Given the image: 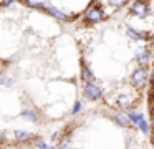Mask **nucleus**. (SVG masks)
I'll return each instance as SVG.
<instances>
[{"mask_svg": "<svg viewBox=\"0 0 154 149\" xmlns=\"http://www.w3.org/2000/svg\"><path fill=\"white\" fill-rule=\"evenodd\" d=\"M17 2L32 10L47 13L57 22L70 23L75 22L78 17H83L85 12L96 0H17Z\"/></svg>", "mask_w": 154, "mask_h": 149, "instance_id": "f257e3e1", "label": "nucleus"}, {"mask_svg": "<svg viewBox=\"0 0 154 149\" xmlns=\"http://www.w3.org/2000/svg\"><path fill=\"white\" fill-rule=\"evenodd\" d=\"M147 79H149V71H147V68L143 66V65L137 66V68L133 71V76H131V83H133V86L137 88V89L144 88L146 83H147Z\"/></svg>", "mask_w": 154, "mask_h": 149, "instance_id": "f03ea898", "label": "nucleus"}, {"mask_svg": "<svg viewBox=\"0 0 154 149\" xmlns=\"http://www.w3.org/2000/svg\"><path fill=\"white\" fill-rule=\"evenodd\" d=\"M85 98L90 99V101H100L103 98V89L100 85H96L94 81L85 83Z\"/></svg>", "mask_w": 154, "mask_h": 149, "instance_id": "7ed1b4c3", "label": "nucleus"}, {"mask_svg": "<svg viewBox=\"0 0 154 149\" xmlns=\"http://www.w3.org/2000/svg\"><path fill=\"white\" fill-rule=\"evenodd\" d=\"M134 58H136V61L139 63V65L146 66L147 63L151 61V58H152V50L149 48V46H143V48H137L136 53H134Z\"/></svg>", "mask_w": 154, "mask_h": 149, "instance_id": "20e7f679", "label": "nucleus"}, {"mask_svg": "<svg viewBox=\"0 0 154 149\" xmlns=\"http://www.w3.org/2000/svg\"><path fill=\"white\" fill-rule=\"evenodd\" d=\"M14 138H15V142H18V144H27V142L33 138V134L28 132V131H23V129H17V131L14 132Z\"/></svg>", "mask_w": 154, "mask_h": 149, "instance_id": "39448f33", "label": "nucleus"}, {"mask_svg": "<svg viewBox=\"0 0 154 149\" xmlns=\"http://www.w3.org/2000/svg\"><path fill=\"white\" fill-rule=\"evenodd\" d=\"M113 119L119 128H131V121L128 119V114H123V113H114Z\"/></svg>", "mask_w": 154, "mask_h": 149, "instance_id": "423d86ee", "label": "nucleus"}, {"mask_svg": "<svg viewBox=\"0 0 154 149\" xmlns=\"http://www.w3.org/2000/svg\"><path fill=\"white\" fill-rule=\"evenodd\" d=\"M81 79H83L85 83H90V81H93V79H94L93 71H91L90 66H88L85 61L81 63Z\"/></svg>", "mask_w": 154, "mask_h": 149, "instance_id": "0eeeda50", "label": "nucleus"}, {"mask_svg": "<svg viewBox=\"0 0 154 149\" xmlns=\"http://www.w3.org/2000/svg\"><path fill=\"white\" fill-rule=\"evenodd\" d=\"M20 116H22V119H25V121H28V123H37L38 121V114L33 109H23V111L20 113Z\"/></svg>", "mask_w": 154, "mask_h": 149, "instance_id": "6e6552de", "label": "nucleus"}, {"mask_svg": "<svg viewBox=\"0 0 154 149\" xmlns=\"http://www.w3.org/2000/svg\"><path fill=\"white\" fill-rule=\"evenodd\" d=\"M126 114H128V119L131 121V124H136V126H137V124H139V123L144 119V116L141 114V113L131 111V109H128V113H126Z\"/></svg>", "mask_w": 154, "mask_h": 149, "instance_id": "1a4fd4ad", "label": "nucleus"}, {"mask_svg": "<svg viewBox=\"0 0 154 149\" xmlns=\"http://www.w3.org/2000/svg\"><path fill=\"white\" fill-rule=\"evenodd\" d=\"M116 104L119 106V108H123V109H128V104H129V99H128L124 95H121V96H118Z\"/></svg>", "mask_w": 154, "mask_h": 149, "instance_id": "9d476101", "label": "nucleus"}, {"mask_svg": "<svg viewBox=\"0 0 154 149\" xmlns=\"http://www.w3.org/2000/svg\"><path fill=\"white\" fill-rule=\"evenodd\" d=\"M35 144H37V147H38V149H55L51 144H48L47 141H42V139H38V141L35 142Z\"/></svg>", "mask_w": 154, "mask_h": 149, "instance_id": "9b49d317", "label": "nucleus"}, {"mask_svg": "<svg viewBox=\"0 0 154 149\" xmlns=\"http://www.w3.org/2000/svg\"><path fill=\"white\" fill-rule=\"evenodd\" d=\"M137 128H139L141 131L144 132V134H147V132H149V124H147V121H146V119H143V121H141L139 124H137Z\"/></svg>", "mask_w": 154, "mask_h": 149, "instance_id": "f8f14e48", "label": "nucleus"}, {"mask_svg": "<svg viewBox=\"0 0 154 149\" xmlns=\"http://www.w3.org/2000/svg\"><path fill=\"white\" fill-rule=\"evenodd\" d=\"M0 83H2L4 86H12L14 85V79L8 78V76H2V78H0Z\"/></svg>", "mask_w": 154, "mask_h": 149, "instance_id": "ddd939ff", "label": "nucleus"}, {"mask_svg": "<svg viewBox=\"0 0 154 149\" xmlns=\"http://www.w3.org/2000/svg\"><path fill=\"white\" fill-rule=\"evenodd\" d=\"M81 111V103L80 101H76V103H75V104H73V108H71V114H78V113H80Z\"/></svg>", "mask_w": 154, "mask_h": 149, "instance_id": "4468645a", "label": "nucleus"}, {"mask_svg": "<svg viewBox=\"0 0 154 149\" xmlns=\"http://www.w3.org/2000/svg\"><path fill=\"white\" fill-rule=\"evenodd\" d=\"M149 81H151V95H154V68H152V71H151V75H149Z\"/></svg>", "mask_w": 154, "mask_h": 149, "instance_id": "2eb2a0df", "label": "nucleus"}, {"mask_svg": "<svg viewBox=\"0 0 154 149\" xmlns=\"http://www.w3.org/2000/svg\"><path fill=\"white\" fill-rule=\"evenodd\" d=\"M151 124H152V128H154V99L151 101Z\"/></svg>", "mask_w": 154, "mask_h": 149, "instance_id": "dca6fc26", "label": "nucleus"}, {"mask_svg": "<svg viewBox=\"0 0 154 149\" xmlns=\"http://www.w3.org/2000/svg\"><path fill=\"white\" fill-rule=\"evenodd\" d=\"M2 149H14V147H12V146H4Z\"/></svg>", "mask_w": 154, "mask_h": 149, "instance_id": "f3484780", "label": "nucleus"}, {"mask_svg": "<svg viewBox=\"0 0 154 149\" xmlns=\"http://www.w3.org/2000/svg\"><path fill=\"white\" fill-rule=\"evenodd\" d=\"M152 50H154V38H152Z\"/></svg>", "mask_w": 154, "mask_h": 149, "instance_id": "a211bd4d", "label": "nucleus"}]
</instances>
